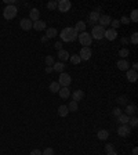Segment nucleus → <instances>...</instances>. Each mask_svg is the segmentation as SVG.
Returning <instances> with one entry per match:
<instances>
[{
	"label": "nucleus",
	"mask_w": 138,
	"mask_h": 155,
	"mask_svg": "<svg viewBox=\"0 0 138 155\" xmlns=\"http://www.w3.org/2000/svg\"><path fill=\"white\" fill-rule=\"evenodd\" d=\"M77 35H79V33H77L72 26L64 28L62 29V32L59 33V36H61V39L64 40V42H75V40L77 39Z\"/></svg>",
	"instance_id": "obj_1"
},
{
	"label": "nucleus",
	"mask_w": 138,
	"mask_h": 155,
	"mask_svg": "<svg viewBox=\"0 0 138 155\" xmlns=\"http://www.w3.org/2000/svg\"><path fill=\"white\" fill-rule=\"evenodd\" d=\"M104 33H105V28H102V26H100V25H94L93 26V31H91V33H90V36H91V39L101 40V39L104 38Z\"/></svg>",
	"instance_id": "obj_2"
},
{
	"label": "nucleus",
	"mask_w": 138,
	"mask_h": 155,
	"mask_svg": "<svg viewBox=\"0 0 138 155\" xmlns=\"http://www.w3.org/2000/svg\"><path fill=\"white\" fill-rule=\"evenodd\" d=\"M77 39H79L80 45H83V47H90L91 42H93V39H91L90 33H87V32L79 33V35H77Z\"/></svg>",
	"instance_id": "obj_3"
},
{
	"label": "nucleus",
	"mask_w": 138,
	"mask_h": 155,
	"mask_svg": "<svg viewBox=\"0 0 138 155\" xmlns=\"http://www.w3.org/2000/svg\"><path fill=\"white\" fill-rule=\"evenodd\" d=\"M17 11L18 10H17V7L14 4L13 6H6V8L3 10V17L6 19H13L17 17Z\"/></svg>",
	"instance_id": "obj_4"
},
{
	"label": "nucleus",
	"mask_w": 138,
	"mask_h": 155,
	"mask_svg": "<svg viewBox=\"0 0 138 155\" xmlns=\"http://www.w3.org/2000/svg\"><path fill=\"white\" fill-rule=\"evenodd\" d=\"M72 82V78L69 74H66V72H62V74H59V78H58V84L61 87H69V84H71Z\"/></svg>",
	"instance_id": "obj_5"
},
{
	"label": "nucleus",
	"mask_w": 138,
	"mask_h": 155,
	"mask_svg": "<svg viewBox=\"0 0 138 155\" xmlns=\"http://www.w3.org/2000/svg\"><path fill=\"white\" fill-rule=\"evenodd\" d=\"M72 7V3L69 0H59L57 3V8L61 11V13H68Z\"/></svg>",
	"instance_id": "obj_6"
},
{
	"label": "nucleus",
	"mask_w": 138,
	"mask_h": 155,
	"mask_svg": "<svg viewBox=\"0 0 138 155\" xmlns=\"http://www.w3.org/2000/svg\"><path fill=\"white\" fill-rule=\"evenodd\" d=\"M79 57H80L82 61H88L91 58V55H93V51H91V48L90 47H82L80 53H79Z\"/></svg>",
	"instance_id": "obj_7"
},
{
	"label": "nucleus",
	"mask_w": 138,
	"mask_h": 155,
	"mask_svg": "<svg viewBox=\"0 0 138 155\" xmlns=\"http://www.w3.org/2000/svg\"><path fill=\"white\" fill-rule=\"evenodd\" d=\"M117 133H119L120 137H129L131 134V127L129 125H120L117 127Z\"/></svg>",
	"instance_id": "obj_8"
},
{
	"label": "nucleus",
	"mask_w": 138,
	"mask_h": 155,
	"mask_svg": "<svg viewBox=\"0 0 138 155\" xmlns=\"http://www.w3.org/2000/svg\"><path fill=\"white\" fill-rule=\"evenodd\" d=\"M100 8H95L94 11H91L90 13V15H88V19H90V25H95V22H98V19H100V17H101V14H100V11H98Z\"/></svg>",
	"instance_id": "obj_9"
},
{
	"label": "nucleus",
	"mask_w": 138,
	"mask_h": 155,
	"mask_svg": "<svg viewBox=\"0 0 138 155\" xmlns=\"http://www.w3.org/2000/svg\"><path fill=\"white\" fill-rule=\"evenodd\" d=\"M104 38H106L108 40H115L116 38H117V31H115V29H112V28H108V29H105V33H104Z\"/></svg>",
	"instance_id": "obj_10"
},
{
	"label": "nucleus",
	"mask_w": 138,
	"mask_h": 155,
	"mask_svg": "<svg viewBox=\"0 0 138 155\" xmlns=\"http://www.w3.org/2000/svg\"><path fill=\"white\" fill-rule=\"evenodd\" d=\"M32 25H33V22L29 18H22L21 22H19V26H21V29H24V31H30Z\"/></svg>",
	"instance_id": "obj_11"
},
{
	"label": "nucleus",
	"mask_w": 138,
	"mask_h": 155,
	"mask_svg": "<svg viewBox=\"0 0 138 155\" xmlns=\"http://www.w3.org/2000/svg\"><path fill=\"white\" fill-rule=\"evenodd\" d=\"M98 22H100V26H102V28H106V26H111L112 18H111L109 15H101L100 19H98Z\"/></svg>",
	"instance_id": "obj_12"
},
{
	"label": "nucleus",
	"mask_w": 138,
	"mask_h": 155,
	"mask_svg": "<svg viewBox=\"0 0 138 155\" xmlns=\"http://www.w3.org/2000/svg\"><path fill=\"white\" fill-rule=\"evenodd\" d=\"M124 114L127 116H135V114H137V105H134V104H127V105H126V110H124Z\"/></svg>",
	"instance_id": "obj_13"
},
{
	"label": "nucleus",
	"mask_w": 138,
	"mask_h": 155,
	"mask_svg": "<svg viewBox=\"0 0 138 155\" xmlns=\"http://www.w3.org/2000/svg\"><path fill=\"white\" fill-rule=\"evenodd\" d=\"M32 28L35 29V31H39V32H40V31H46V29H47V25H46L44 21H42V19H39V21L33 22Z\"/></svg>",
	"instance_id": "obj_14"
},
{
	"label": "nucleus",
	"mask_w": 138,
	"mask_h": 155,
	"mask_svg": "<svg viewBox=\"0 0 138 155\" xmlns=\"http://www.w3.org/2000/svg\"><path fill=\"white\" fill-rule=\"evenodd\" d=\"M39 18H40V11H39L37 8H32L29 11V19H30L32 22L39 21Z\"/></svg>",
	"instance_id": "obj_15"
},
{
	"label": "nucleus",
	"mask_w": 138,
	"mask_h": 155,
	"mask_svg": "<svg viewBox=\"0 0 138 155\" xmlns=\"http://www.w3.org/2000/svg\"><path fill=\"white\" fill-rule=\"evenodd\" d=\"M69 57H71V54H69L66 50H64V48L58 51V58H59V61L64 62V64H65V61H68V60H69Z\"/></svg>",
	"instance_id": "obj_16"
},
{
	"label": "nucleus",
	"mask_w": 138,
	"mask_h": 155,
	"mask_svg": "<svg viewBox=\"0 0 138 155\" xmlns=\"http://www.w3.org/2000/svg\"><path fill=\"white\" fill-rule=\"evenodd\" d=\"M84 91L83 90H75L73 94H72V98H73V101H76V103H79L80 100H83L84 98Z\"/></svg>",
	"instance_id": "obj_17"
},
{
	"label": "nucleus",
	"mask_w": 138,
	"mask_h": 155,
	"mask_svg": "<svg viewBox=\"0 0 138 155\" xmlns=\"http://www.w3.org/2000/svg\"><path fill=\"white\" fill-rule=\"evenodd\" d=\"M126 72H127L126 78H127V81H129V82H135V81H137V78H138L137 71H133V69H127Z\"/></svg>",
	"instance_id": "obj_18"
},
{
	"label": "nucleus",
	"mask_w": 138,
	"mask_h": 155,
	"mask_svg": "<svg viewBox=\"0 0 138 155\" xmlns=\"http://www.w3.org/2000/svg\"><path fill=\"white\" fill-rule=\"evenodd\" d=\"M117 68H119L120 71H127V69H130V64L127 60H119L117 61Z\"/></svg>",
	"instance_id": "obj_19"
},
{
	"label": "nucleus",
	"mask_w": 138,
	"mask_h": 155,
	"mask_svg": "<svg viewBox=\"0 0 138 155\" xmlns=\"http://www.w3.org/2000/svg\"><path fill=\"white\" fill-rule=\"evenodd\" d=\"M75 31L77 33H82V32H86V22L84 21H77L76 25H75Z\"/></svg>",
	"instance_id": "obj_20"
},
{
	"label": "nucleus",
	"mask_w": 138,
	"mask_h": 155,
	"mask_svg": "<svg viewBox=\"0 0 138 155\" xmlns=\"http://www.w3.org/2000/svg\"><path fill=\"white\" fill-rule=\"evenodd\" d=\"M58 94H59V97H61V98L66 100L68 97L71 96V90H69V87H61V89H59V91H58Z\"/></svg>",
	"instance_id": "obj_21"
},
{
	"label": "nucleus",
	"mask_w": 138,
	"mask_h": 155,
	"mask_svg": "<svg viewBox=\"0 0 138 155\" xmlns=\"http://www.w3.org/2000/svg\"><path fill=\"white\" fill-rule=\"evenodd\" d=\"M97 137L104 141V140H106L108 137H109V132H108L106 129H101V130H98V132H97Z\"/></svg>",
	"instance_id": "obj_22"
},
{
	"label": "nucleus",
	"mask_w": 138,
	"mask_h": 155,
	"mask_svg": "<svg viewBox=\"0 0 138 155\" xmlns=\"http://www.w3.org/2000/svg\"><path fill=\"white\" fill-rule=\"evenodd\" d=\"M58 35V31L55 28H47L46 29V38L47 39H53Z\"/></svg>",
	"instance_id": "obj_23"
},
{
	"label": "nucleus",
	"mask_w": 138,
	"mask_h": 155,
	"mask_svg": "<svg viewBox=\"0 0 138 155\" xmlns=\"http://www.w3.org/2000/svg\"><path fill=\"white\" fill-rule=\"evenodd\" d=\"M53 69L57 72H59V74H62V72L65 71V64L61 61H58V62H54V65H53Z\"/></svg>",
	"instance_id": "obj_24"
},
{
	"label": "nucleus",
	"mask_w": 138,
	"mask_h": 155,
	"mask_svg": "<svg viewBox=\"0 0 138 155\" xmlns=\"http://www.w3.org/2000/svg\"><path fill=\"white\" fill-rule=\"evenodd\" d=\"M68 114H69V110H68V107L66 105H59L58 107V115L62 116V118H65V116H68Z\"/></svg>",
	"instance_id": "obj_25"
},
{
	"label": "nucleus",
	"mask_w": 138,
	"mask_h": 155,
	"mask_svg": "<svg viewBox=\"0 0 138 155\" xmlns=\"http://www.w3.org/2000/svg\"><path fill=\"white\" fill-rule=\"evenodd\" d=\"M48 89H50V91H51V93H58V91H59V89H61V86L58 84V82H51V83H50V86H48Z\"/></svg>",
	"instance_id": "obj_26"
},
{
	"label": "nucleus",
	"mask_w": 138,
	"mask_h": 155,
	"mask_svg": "<svg viewBox=\"0 0 138 155\" xmlns=\"http://www.w3.org/2000/svg\"><path fill=\"white\" fill-rule=\"evenodd\" d=\"M66 107H68V110H69V112H76V111L79 110V105H77V103H76V101H73V100L68 104Z\"/></svg>",
	"instance_id": "obj_27"
},
{
	"label": "nucleus",
	"mask_w": 138,
	"mask_h": 155,
	"mask_svg": "<svg viewBox=\"0 0 138 155\" xmlns=\"http://www.w3.org/2000/svg\"><path fill=\"white\" fill-rule=\"evenodd\" d=\"M130 120V116H127L126 114H122L120 116H117V122H120L122 125H127Z\"/></svg>",
	"instance_id": "obj_28"
},
{
	"label": "nucleus",
	"mask_w": 138,
	"mask_h": 155,
	"mask_svg": "<svg viewBox=\"0 0 138 155\" xmlns=\"http://www.w3.org/2000/svg\"><path fill=\"white\" fill-rule=\"evenodd\" d=\"M69 61H71L73 65H77V64H80L82 62V60L77 54H75V55H71V57H69Z\"/></svg>",
	"instance_id": "obj_29"
},
{
	"label": "nucleus",
	"mask_w": 138,
	"mask_h": 155,
	"mask_svg": "<svg viewBox=\"0 0 138 155\" xmlns=\"http://www.w3.org/2000/svg\"><path fill=\"white\" fill-rule=\"evenodd\" d=\"M119 55L120 57L123 58V60H126V57H127V55H130V51H129V48H120L119 50Z\"/></svg>",
	"instance_id": "obj_30"
},
{
	"label": "nucleus",
	"mask_w": 138,
	"mask_h": 155,
	"mask_svg": "<svg viewBox=\"0 0 138 155\" xmlns=\"http://www.w3.org/2000/svg\"><path fill=\"white\" fill-rule=\"evenodd\" d=\"M130 21H131V22H138V10H133L131 11Z\"/></svg>",
	"instance_id": "obj_31"
},
{
	"label": "nucleus",
	"mask_w": 138,
	"mask_h": 155,
	"mask_svg": "<svg viewBox=\"0 0 138 155\" xmlns=\"http://www.w3.org/2000/svg\"><path fill=\"white\" fill-rule=\"evenodd\" d=\"M46 65H47V67H53V65H54V57H53V55H47V57H46Z\"/></svg>",
	"instance_id": "obj_32"
},
{
	"label": "nucleus",
	"mask_w": 138,
	"mask_h": 155,
	"mask_svg": "<svg viewBox=\"0 0 138 155\" xmlns=\"http://www.w3.org/2000/svg\"><path fill=\"white\" fill-rule=\"evenodd\" d=\"M116 101H117V104H119V105H127V97L126 96H120V97H117V98H116Z\"/></svg>",
	"instance_id": "obj_33"
},
{
	"label": "nucleus",
	"mask_w": 138,
	"mask_h": 155,
	"mask_svg": "<svg viewBox=\"0 0 138 155\" xmlns=\"http://www.w3.org/2000/svg\"><path fill=\"white\" fill-rule=\"evenodd\" d=\"M130 127H137V125H138V119H137V116H131V118H130Z\"/></svg>",
	"instance_id": "obj_34"
},
{
	"label": "nucleus",
	"mask_w": 138,
	"mask_h": 155,
	"mask_svg": "<svg viewBox=\"0 0 138 155\" xmlns=\"http://www.w3.org/2000/svg\"><path fill=\"white\" fill-rule=\"evenodd\" d=\"M130 42L133 43V45H138V33L134 32L131 35V38H130Z\"/></svg>",
	"instance_id": "obj_35"
},
{
	"label": "nucleus",
	"mask_w": 138,
	"mask_h": 155,
	"mask_svg": "<svg viewBox=\"0 0 138 155\" xmlns=\"http://www.w3.org/2000/svg\"><path fill=\"white\" fill-rule=\"evenodd\" d=\"M120 24H124V25H129L130 22H131V21H130V18L127 15H123L122 18H120V21H119Z\"/></svg>",
	"instance_id": "obj_36"
},
{
	"label": "nucleus",
	"mask_w": 138,
	"mask_h": 155,
	"mask_svg": "<svg viewBox=\"0 0 138 155\" xmlns=\"http://www.w3.org/2000/svg\"><path fill=\"white\" fill-rule=\"evenodd\" d=\"M111 26H112V29H117L120 26V22H119V19H112V22H111Z\"/></svg>",
	"instance_id": "obj_37"
},
{
	"label": "nucleus",
	"mask_w": 138,
	"mask_h": 155,
	"mask_svg": "<svg viewBox=\"0 0 138 155\" xmlns=\"http://www.w3.org/2000/svg\"><path fill=\"white\" fill-rule=\"evenodd\" d=\"M47 8L48 10H55V8H57V2H48V3H47Z\"/></svg>",
	"instance_id": "obj_38"
},
{
	"label": "nucleus",
	"mask_w": 138,
	"mask_h": 155,
	"mask_svg": "<svg viewBox=\"0 0 138 155\" xmlns=\"http://www.w3.org/2000/svg\"><path fill=\"white\" fill-rule=\"evenodd\" d=\"M42 155H54V150L48 147V148H46L44 151L42 152Z\"/></svg>",
	"instance_id": "obj_39"
},
{
	"label": "nucleus",
	"mask_w": 138,
	"mask_h": 155,
	"mask_svg": "<svg viewBox=\"0 0 138 155\" xmlns=\"http://www.w3.org/2000/svg\"><path fill=\"white\" fill-rule=\"evenodd\" d=\"M112 114H113V116H116V118H117V116H120V115H122V110H120V107H117V108H115V110L112 111Z\"/></svg>",
	"instance_id": "obj_40"
},
{
	"label": "nucleus",
	"mask_w": 138,
	"mask_h": 155,
	"mask_svg": "<svg viewBox=\"0 0 138 155\" xmlns=\"http://www.w3.org/2000/svg\"><path fill=\"white\" fill-rule=\"evenodd\" d=\"M111 151H115L113 145H112V144H106V145H105V152H111Z\"/></svg>",
	"instance_id": "obj_41"
},
{
	"label": "nucleus",
	"mask_w": 138,
	"mask_h": 155,
	"mask_svg": "<svg viewBox=\"0 0 138 155\" xmlns=\"http://www.w3.org/2000/svg\"><path fill=\"white\" fill-rule=\"evenodd\" d=\"M120 43H122V45H129L130 39L129 38H122V39H120Z\"/></svg>",
	"instance_id": "obj_42"
},
{
	"label": "nucleus",
	"mask_w": 138,
	"mask_h": 155,
	"mask_svg": "<svg viewBox=\"0 0 138 155\" xmlns=\"http://www.w3.org/2000/svg\"><path fill=\"white\" fill-rule=\"evenodd\" d=\"M54 46H55V48H57L58 51H59V50H62V43L61 42H57Z\"/></svg>",
	"instance_id": "obj_43"
},
{
	"label": "nucleus",
	"mask_w": 138,
	"mask_h": 155,
	"mask_svg": "<svg viewBox=\"0 0 138 155\" xmlns=\"http://www.w3.org/2000/svg\"><path fill=\"white\" fill-rule=\"evenodd\" d=\"M30 155H42V151L40 150H33V151H30Z\"/></svg>",
	"instance_id": "obj_44"
},
{
	"label": "nucleus",
	"mask_w": 138,
	"mask_h": 155,
	"mask_svg": "<svg viewBox=\"0 0 138 155\" xmlns=\"http://www.w3.org/2000/svg\"><path fill=\"white\" fill-rule=\"evenodd\" d=\"M53 71H54V69H53V67H47V68H46V72H47V74H51Z\"/></svg>",
	"instance_id": "obj_45"
},
{
	"label": "nucleus",
	"mask_w": 138,
	"mask_h": 155,
	"mask_svg": "<svg viewBox=\"0 0 138 155\" xmlns=\"http://www.w3.org/2000/svg\"><path fill=\"white\" fill-rule=\"evenodd\" d=\"M133 155H138V148H137V147H134V148H133Z\"/></svg>",
	"instance_id": "obj_46"
},
{
	"label": "nucleus",
	"mask_w": 138,
	"mask_h": 155,
	"mask_svg": "<svg viewBox=\"0 0 138 155\" xmlns=\"http://www.w3.org/2000/svg\"><path fill=\"white\" fill-rule=\"evenodd\" d=\"M137 69H138V64L134 62V64H133V71H137Z\"/></svg>",
	"instance_id": "obj_47"
},
{
	"label": "nucleus",
	"mask_w": 138,
	"mask_h": 155,
	"mask_svg": "<svg viewBox=\"0 0 138 155\" xmlns=\"http://www.w3.org/2000/svg\"><path fill=\"white\" fill-rule=\"evenodd\" d=\"M106 155H117L116 151H111V152H106Z\"/></svg>",
	"instance_id": "obj_48"
},
{
	"label": "nucleus",
	"mask_w": 138,
	"mask_h": 155,
	"mask_svg": "<svg viewBox=\"0 0 138 155\" xmlns=\"http://www.w3.org/2000/svg\"><path fill=\"white\" fill-rule=\"evenodd\" d=\"M47 40H48V39H47V38H46V35H44V36H43V38H42V42H43V43H44V42H47Z\"/></svg>",
	"instance_id": "obj_49"
}]
</instances>
